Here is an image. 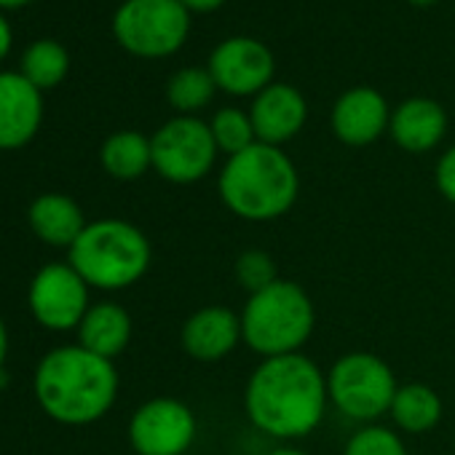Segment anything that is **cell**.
<instances>
[{"mask_svg":"<svg viewBox=\"0 0 455 455\" xmlns=\"http://www.w3.org/2000/svg\"><path fill=\"white\" fill-rule=\"evenodd\" d=\"M193 410L172 396H156L137 407L129 420V442L137 455H185L196 442Z\"/></svg>","mask_w":455,"mask_h":455,"instance_id":"9","label":"cell"},{"mask_svg":"<svg viewBox=\"0 0 455 455\" xmlns=\"http://www.w3.org/2000/svg\"><path fill=\"white\" fill-rule=\"evenodd\" d=\"M343 455H407V447L396 431L370 423L351 434Z\"/></svg>","mask_w":455,"mask_h":455,"instance_id":"24","label":"cell"},{"mask_svg":"<svg viewBox=\"0 0 455 455\" xmlns=\"http://www.w3.org/2000/svg\"><path fill=\"white\" fill-rule=\"evenodd\" d=\"M182 348L196 362H220L234 354L242 338V316L225 306H206L182 324Z\"/></svg>","mask_w":455,"mask_h":455,"instance_id":"14","label":"cell"},{"mask_svg":"<svg viewBox=\"0 0 455 455\" xmlns=\"http://www.w3.org/2000/svg\"><path fill=\"white\" fill-rule=\"evenodd\" d=\"M222 204L247 222L284 217L300 196V174L292 158L274 145L252 148L225 161L217 177Z\"/></svg>","mask_w":455,"mask_h":455,"instance_id":"3","label":"cell"},{"mask_svg":"<svg viewBox=\"0 0 455 455\" xmlns=\"http://www.w3.org/2000/svg\"><path fill=\"white\" fill-rule=\"evenodd\" d=\"M250 118L258 134V142L282 148L295 140L308 121L306 97L290 84H271L263 89L250 108Z\"/></svg>","mask_w":455,"mask_h":455,"instance_id":"13","label":"cell"},{"mask_svg":"<svg viewBox=\"0 0 455 455\" xmlns=\"http://www.w3.org/2000/svg\"><path fill=\"white\" fill-rule=\"evenodd\" d=\"M68 68H70L68 49L49 38L30 44L28 52L22 54V76L38 89L57 86L68 76Z\"/></svg>","mask_w":455,"mask_h":455,"instance_id":"21","label":"cell"},{"mask_svg":"<svg viewBox=\"0 0 455 455\" xmlns=\"http://www.w3.org/2000/svg\"><path fill=\"white\" fill-rule=\"evenodd\" d=\"M327 404V375L303 351L263 359L244 388L247 418L274 439L308 436L322 423Z\"/></svg>","mask_w":455,"mask_h":455,"instance_id":"1","label":"cell"},{"mask_svg":"<svg viewBox=\"0 0 455 455\" xmlns=\"http://www.w3.org/2000/svg\"><path fill=\"white\" fill-rule=\"evenodd\" d=\"M9 49H12V25L4 14H0V60L9 54Z\"/></svg>","mask_w":455,"mask_h":455,"instance_id":"28","label":"cell"},{"mask_svg":"<svg viewBox=\"0 0 455 455\" xmlns=\"http://www.w3.org/2000/svg\"><path fill=\"white\" fill-rule=\"evenodd\" d=\"M30 311L33 316L54 332L76 330L89 306V284L70 263L44 266L30 284Z\"/></svg>","mask_w":455,"mask_h":455,"instance_id":"10","label":"cell"},{"mask_svg":"<svg viewBox=\"0 0 455 455\" xmlns=\"http://www.w3.org/2000/svg\"><path fill=\"white\" fill-rule=\"evenodd\" d=\"M332 132L343 145L364 148L378 142L391 124L386 97L372 86H354L343 92L332 108Z\"/></svg>","mask_w":455,"mask_h":455,"instance_id":"12","label":"cell"},{"mask_svg":"<svg viewBox=\"0 0 455 455\" xmlns=\"http://www.w3.org/2000/svg\"><path fill=\"white\" fill-rule=\"evenodd\" d=\"M28 0H0V6H22Z\"/></svg>","mask_w":455,"mask_h":455,"instance_id":"31","label":"cell"},{"mask_svg":"<svg viewBox=\"0 0 455 455\" xmlns=\"http://www.w3.org/2000/svg\"><path fill=\"white\" fill-rule=\"evenodd\" d=\"M388 134L407 153H428L447 134V113L428 97L404 100L396 110H391Z\"/></svg>","mask_w":455,"mask_h":455,"instance_id":"16","label":"cell"},{"mask_svg":"<svg viewBox=\"0 0 455 455\" xmlns=\"http://www.w3.org/2000/svg\"><path fill=\"white\" fill-rule=\"evenodd\" d=\"M190 12L180 0H126L113 17V36L134 57L161 60L182 49Z\"/></svg>","mask_w":455,"mask_h":455,"instance_id":"7","label":"cell"},{"mask_svg":"<svg viewBox=\"0 0 455 455\" xmlns=\"http://www.w3.org/2000/svg\"><path fill=\"white\" fill-rule=\"evenodd\" d=\"M206 70L212 73L217 89L234 97H258L274 84L276 60L266 44L250 36H236L222 41L212 54Z\"/></svg>","mask_w":455,"mask_h":455,"instance_id":"11","label":"cell"},{"mask_svg":"<svg viewBox=\"0 0 455 455\" xmlns=\"http://www.w3.org/2000/svg\"><path fill=\"white\" fill-rule=\"evenodd\" d=\"M316 324V311L308 292L279 279L271 287L250 295L242 311V338L244 346L263 359L300 354Z\"/></svg>","mask_w":455,"mask_h":455,"instance_id":"5","label":"cell"},{"mask_svg":"<svg viewBox=\"0 0 455 455\" xmlns=\"http://www.w3.org/2000/svg\"><path fill=\"white\" fill-rule=\"evenodd\" d=\"M217 92V84L206 68H182L166 84V100L180 116H193L206 108Z\"/></svg>","mask_w":455,"mask_h":455,"instance_id":"22","label":"cell"},{"mask_svg":"<svg viewBox=\"0 0 455 455\" xmlns=\"http://www.w3.org/2000/svg\"><path fill=\"white\" fill-rule=\"evenodd\" d=\"M153 260L148 236L126 220H97L89 222L78 242L68 250V263L81 274L89 287L97 290H126L137 284Z\"/></svg>","mask_w":455,"mask_h":455,"instance_id":"4","label":"cell"},{"mask_svg":"<svg viewBox=\"0 0 455 455\" xmlns=\"http://www.w3.org/2000/svg\"><path fill=\"white\" fill-rule=\"evenodd\" d=\"M436 188L450 204H455V145L444 150L436 164Z\"/></svg>","mask_w":455,"mask_h":455,"instance_id":"26","label":"cell"},{"mask_svg":"<svg viewBox=\"0 0 455 455\" xmlns=\"http://www.w3.org/2000/svg\"><path fill=\"white\" fill-rule=\"evenodd\" d=\"M30 228L49 247L70 250L86 231L84 209L65 193H44L30 204Z\"/></svg>","mask_w":455,"mask_h":455,"instance_id":"17","label":"cell"},{"mask_svg":"<svg viewBox=\"0 0 455 455\" xmlns=\"http://www.w3.org/2000/svg\"><path fill=\"white\" fill-rule=\"evenodd\" d=\"M412 6H431V4H436V0H410Z\"/></svg>","mask_w":455,"mask_h":455,"instance_id":"32","label":"cell"},{"mask_svg":"<svg viewBox=\"0 0 455 455\" xmlns=\"http://www.w3.org/2000/svg\"><path fill=\"white\" fill-rule=\"evenodd\" d=\"M180 4L190 12V14H209V12H217L225 0H180Z\"/></svg>","mask_w":455,"mask_h":455,"instance_id":"27","label":"cell"},{"mask_svg":"<svg viewBox=\"0 0 455 455\" xmlns=\"http://www.w3.org/2000/svg\"><path fill=\"white\" fill-rule=\"evenodd\" d=\"M209 129H212V137L217 142V150L225 153L228 158L252 148L258 142V134H255V126H252V118L250 113L239 110V108H222L212 116L209 121Z\"/></svg>","mask_w":455,"mask_h":455,"instance_id":"23","label":"cell"},{"mask_svg":"<svg viewBox=\"0 0 455 455\" xmlns=\"http://www.w3.org/2000/svg\"><path fill=\"white\" fill-rule=\"evenodd\" d=\"M44 118L41 89L22 73H0V148L28 145Z\"/></svg>","mask_w":455,"mask_h":455,"instance_id":"15","label":"cell"},{"mask_svg":"<svg viewBox=\"0 0 455 455\" xmlns=\"http://www.w3.org/2000/svg\"><path fill=\"white\" fill-rule=\"evenodd\" d=\"M102 166L116 180H137L153 166L150 140L140 132H116L105 140L100 150Z\"/></svg>","mask_w":455,"mask_h":455,"instance_id":"20","label":"cell"},{"mask_svg":"<svg viewBox=\"0 0 455 455\" xmlns=\"http://www.w3.org/2000/svg\"><path fill=\"white\" fill-rule=\"evenodd\" d=\"M78 340L86 351L113 362L132 340V316L118 303H97L78 324Z\"/></svg>","mask_w":455,"mask_h":455,"instance_id":"18","label":"cell"},{"mask_svg":"<svg viewBox=\"0 0 455 455\" xmlns=\"http://www.w3.org/2000/svg\"><path fill=\"white\" fill-rule=\"evenodd\" d=\"M9 356V332H6V324L0 319V370H4V362Z\"/></svg>","mask_w":455,"mask_h":455,"instance_id":"29","label":"cell"},{"mask_svg":"<svg viewBox=\"0 0 455 455\" xmlns=\"http://www.w3.org/2000/svg\"><path fill=\"white\" fill-rule=\"evenodd\" d=\"M234 274H236V282L250 292H260L266 287H271L274 282H279V268H276V260L263 252V250H247L236 258V266H234Z\"/></svg>","mask_w":455,"mask_h":455,"instance_id":"25","label":"cell"},{"mask_svg":"<svg viewBox=\"0 0 455 455\" xmlns=\"http://www.w3.org/2000/svg\"><path fill=\"white\" fill-rule=\"evenodd\" d=\"M153 169L174 185L204 180L217 161V142L206 121L196 116H177L166 121L153 137Z\"/></svg>","mask_w":455,"mask_h":455,"instance_id":"8","label":"cell"},{"mask_svg":"<svg viewBox=\"0 0 455 455\" xmlns=\"http://www.w3.org/2000/svg\"><path fill=\"white\" fill-rule=\"evenodd\" d=\"M442 399L426 383H404L396 388L391 402V420L404 434H426L442 420Z\"/></svg>","mask_w":455,"mask_h":455,"instance_id":"19","label":"cell"},{"mask_svg":"<svg viewBox=\"0 0 455 455\" xmlns=\"http://www.w3.org/2000/svg\"><path fill=\"white\" fill-rule=\"evenodd\" d=\"M118 396V372L84 346H62L36 370V399L49 418L65 426H86L108 415Z\"/></svg>","mask_w":455,"mask_h":455,"instance_id":"2","label":"cell"},{"mask_svg":"<svg viewBox=\"0 0 455 455\" xmlns=\"http://www.w3.org/2000/svg\"><path fill=\"white\" fill-rule=\"evenodd\" d=\"M266 455H308V452H303V450H298V447H276V450H271V452H266Z\"/></svg>","mask_w":455,"mask_h":455,"instance_id":"30","label":"cell"},{"mask_svg":"<svg viewBox=\"0 0 455 455\" xmlns=\"http://www.w3.org/2000/svg\"><path fill=\"white\" fill-rule=\"evenodd\" d=\"M399 383L391 367L367 351L340 356L327 372V394L335 410L356 423H375L391 410Z\"/></svg>","mask_w":455,"mask_h":455,"instance_id":"6","label":"cell"}]
</instances>
